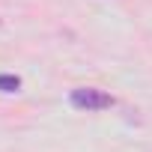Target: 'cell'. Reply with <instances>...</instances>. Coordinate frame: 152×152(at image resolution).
<instances>
[{"label": "cell", "mask_w": 152, "mask_h": 152, "mask_svg": "<svg viewBox=\"0 0 152 152\" xmlns=\"http://www.w3.org/2000/svg\"><path fill=\"white\" fill-rule=\"evenodd\" d=\"M18 90H21L18 75H0V93H18Z\"/></svg>", "instance_id": "7a4b0ae2"}, {"label": "cell", "mask_w": 152, "mask_h": 152, "mask_svg": "<svg viewBox=\"0 0 152 152\" xmlns=\"http://www.w3.org/2000/svg\"><path fill=\"white\" fill-rule=\"evenodd\" d=\"M69 102H72V107H78V110H104V107H110V104H113L110 93L96 90V87H81V90H72Z\"/></svg>", "instance_id": "6da1fadb"}]
</instances>
